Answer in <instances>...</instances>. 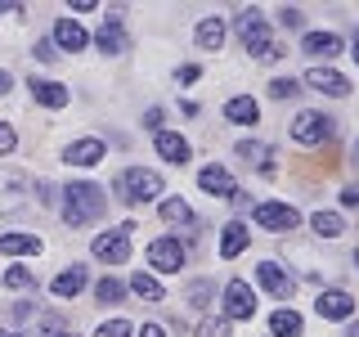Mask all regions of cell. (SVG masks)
<instances>
[{"mask_svg":"<svg viewBox=\"0 0 359 337\" xmlns=\"http://www.w3.org/2000/svg\"><path fill=\"white\" fill-rule=\"evenodd\" d=\"M63 220L67 225H72V230H76V225H90V220H95V216H104V189H99V185H67L63 189Z\"/></svg>","mask_w":359,"mask_h":337,"instance_id":"cell-1","label":"cell"},{"mask_svg":"<svg viewBox=\"0 0 359 337\" xmlns=\"http://www.w3.org/2000/svg\"><path fill=\"white\" fill-rule=\"evenodd\" d=\"M157 194H162V176H157V171L130 166V171L117 176V198L121 202H153Z\"/></svg>","mask_w":359,"mask_h":337,"instance_id":"cell-2","label":"cell"},{"mask_svg":"<svg viewBox=\"0 0 359 337\" xmlns=\"http://www.w3.org/2000/svg\"><path fill=\"white\" fill-rule=\"evenodd\" d=\"M32 198V180L14 171V166H0V216H9V211H22Z\"/></svg>","mask_w":359,"mask_h":337,"instance_id":"cell-3","label":"cell"},{"mask_svg":"<svg viewBox=\"0 0 359 337\" xmlns=\"http://www.w3.org/2000/svg\"><path fill=\"white\" fill-rule=\"evenodd\" d=\"M130 230H135V225L126 220V225H117V230L99 234V239H95V256H99V261H108V265L126 261V256H130Z\"/></svg>","mask_w":359,"mask_h":337,"instance_id":"cell-4","label":"cell"},{"mask_svg":"<svg viewBox=\"0 0 359 337\" xmlns=\"http://www.w3.org/2000/svg\"><path fill=\"white\" fill-rule=\"evenodd\" d=\"M252 216H256V225H261V230H269V234H287V230H297V225H301L297 207H287V202H261Z\"/></svg>","mask_w":359,"mask_h":337,"instance_id":"cell-5","label":"cell"},{"mask_svg":"<svg viewBox=\"0 0 359 337\" xmlns=\"http://www.w3.org/2000/svg\"><path fill=\"white\" fill-rule=\"evenodd\" d=\"M252 315H256L252 284H243V279H229V284H224V319H252Z\"/></svg>","mask_w":359,"mask_h":337,"instance_id":"cell-6","label":"cell"},{"mask_svg":"<svg viewBox=\"0 0 359 337\" xmlns=\"http://www.w3.org/2000/svg\"><path fill=\"white\" fill-rule=\"evenodd\" d=\"M238 37H243V45H247V50H252V54H261V59L269 54V45H274V41H269V32H265V22H261V14H256V9H243V14H238Z\"/></svg>","mask_w":359,"mask_h":337,"instance_id":"cell-7","label":"cell"},{"mask_svg":"<svg viewBox=\"0 0 359 337\" xmlns=\"http://www.w3.org/2000/svg\"><path fill=\"white\" fill-rule=\"evenodd\" d=\"M332 131V121L323 117V112H301L297 121H292V140L297 144H323Z\"/></svg>","mask_w":359,"mask_h":337,"instance_id":"cell-8","label":"cell"},{"mask_svg":"<svg viewBox=\"0 0 359 337\" xmlns=\"http://www.w3.org/2000/svg\"><path fill=\"white\" fill-rule=\"evenodd\" d=\"M149 265L162 270V275H175V270L184 265V247H180V239H157L149 247Z\"/></svg>","mask_w":359,"mask_h":337,"instance_id":"cell-9","label":"cell"},{"mask_svg":"<svg viewBox=\"0 0 359 337\" xmlns=\"http://www.w3.org/2000/svg\"><path fill=\"white\" fill-rule=\"evenodd\" d=\"M314 310H319L323 319H351V315H355V301H351V292H341V288H328V292H319Z\"/></svg>","mask_w":359,"mask_h":337,"instance_id":"cell-10","label":"cell"},{"mask_svg":"<svg viewBox=\"0 0 359 337\" xmlns=\"http://www.w3.org/2000/svg\"><path fill=\"white\" fill-rule=\"evenodd\" d=\"M198 185L207 189L211 198H233V194H238V185H233V176L224 171V166H216V162H211V166H202V171H198Z\"/></svg>","mask_w":359,"mask_h":337,"instance_id":"cell-11","label":"cell"},{"mask_svg":"<svg viewBox=\"0 0 359 337\" xmlns=\"http://www.w3.org/2000/svg\"><path fill=\"white\" fill-rule=\"evenodd\" d=\"M306 86H314L319 95H332V99H341L346 90H351V81H346L341 72H332V67H310V72H306Z\"/></svg>","mask_w":359,"mask_h":337,"instance_id":"cell-12","label":"cell"},{"mask_svg":"<svg viewBox=\"0 0 359 337\" xmlns=\"http://www.w3.org/2000/svg\"><path fill=\"white\" fill-rule=\"evenodd\" d=\"M86 27L76 18H59L54 22V50H86Z\"/></svg>","mask_w":359,"mask_h":337,"instance_id":"cell-13","label":"cell"},{"mask_svg":"<svg viewBox=\"0 0 359 337\" xmlns=\"http://www.w3.org/2000/svg\"><path fill=\"white\" fill-rule=\"evenodd\" d=\"M67 162L72 166H95V162H104L108 149H104V140H76V144H67Z\"/></svg>","mask_w":359,"mask_h":337,"instance_id":"cell-14","label":"cell"},{"mask_svg":"<svg viewBox=\"0 0 359 337\" xmlns=\"http://www.w3.org/2000/svg\"><path fill=\"white\" fill-rule=\"evenodd\" d=\"M256 279H261V284L274 292V297H287L292 292V275L278 261H265V265H256Z\"/></svg>","mask_w":359,"mask_h":337,"instance_id":"cell-15","label":"cell"},{"mask_svg":"<svg viewBox=\"0 0 359 337\" xmlns=\"http://www.w3.org/2000/svg\"><path fill=\"white\" fill-rule=\"evenodd\" d=\"M261 117V104H256L252 95H238L224 104V121H233V126H252V121Z\"/></svg>","mask_w":359,"mask_h":337,"instance_id":"cell-16","label":"cell"},{"mask_svg":"<svg viewBox=\"0 0 359 337\" xmlns=\"http://www.w3.org/2000/svg\"><path fill=\"white\" fill-rule=\"evenodd\" d=\"M306 54L314 59H332V54H341V37L337 32H306V45H301Z\"/></svg>","mask_w":359,"mask_h":337,"instance_id":"cell-17","label":"cell"},{"mask_svg":"<svg viewBox=\"0 0 359 337\" xmlns=\"http://www.w3.org/2000/svg\"><path fill=\"white\" fill-rule=\"evenodd\" d=\"M157 153H162L166 162L184 166L189 162V140H184V135H175V131H157Z\"/></svg>","mask_w":359,"mask_h":337,"instance_id":"cell-18","label":"cell"},{"mask_svg":"<svg viewBox=\"0 0 359 337\" xmlns=\"http://www.w3.org/2000/svg\"><path fill=\"white\" fill-rule=\"evenodd\" d=\"M32 99L45 104V108H63L72 95H67V86H59V81H36V77H32Z\"/></svg>","mask_w":359,"mask_h":337,"instance_id":"cell-19","label":"cell"},{"mask_svg":"<svg viewBox=\"0 0 359 337\" xmlns=\"http://www.w3.org/2000/svg\"><path fill=\"white\" fill-rule=\"evenodd\" d=\"M81 288H86V265H72V270H63V275H54V284H50V292H54V297H76Z\"/></svg>","mask_w":359,"mask_h":337,"instance_id":"cell-20","label":"cell"},{"mask_svg":"<svg viewBox=\"0 0 359 337\" xmlns=\"http://www.w3.org/2000/svg\"><path fill=\"white\" fill-rule=\"evenodd\" d=\"M99 50H104V54H121V50H126V32H121L117 14H112L104 27H99Z\"/></svg>","mask_w":359,"mask_h":337,"instance_id":"cell-21","label":"cell"},{"mask_svg":"<svg viewBox=\"0 0 359 337\" xmlns=\"http://www.w3.org/2000/svg\"><path fill=\"white\" fill-rule=\"evenodd\" d=\"M243 247H247V225H238V220L224 225V234H220V256H224V261H233Z\"/></svg>","mask_w":359,"mask_h":337,"instance_id":"cell-22","label":"cell"},{"mask_svg":"<svg viewBox=\"0 0 359 337\" xmlns=\"http://www.w3.org/2000/svg\"><path fill=\"white\" fill-rule=\"evenodd\" d=\"M130 292H135V297H140V301H166L162 284H157L153 275H144V270H140V275H130Z\"/></svg>","mask_w":359,"mask_h":337,"instance_id":"cell-23","label":"cell"},{"mask_svg":"<svg viewBox=\"0 0 359 337\" xmlns=\"http://www.w3.org/2000/svg\"><path fill=\"white\" fill-rule=\"evenodd\" d=\"M198 45L202 50H220L224 45V22L220 18H202L198 22Z\"/></svg>","mask_w":359,"mask_h":337,"instance_id":"cell-24","label":"cell"},{"mask_svg":"<svg viewBox=\"0 0 359 337\" xmlns=\"http://www.w3.org/2000/svg\"><path fill=\"white\" fill-rule=\"evenodd\" d=\"M269 333L274 337H297L301 333V315L297 310H274L269 315Z\"/></svg>","mask_w":359,"mask_h":337,"instance_id":"cell-25","label":"cell"},{"mask_svg":"<svg viewBox=\"0 0 359 337\" xmlns=\"http://www.w3.org/2000/svg\"><path fill=\"white\" fill-rule=\"evenodd\" d=\"M0 252H9V256L41 252V239H32V234H5V239H0Z\"/></svg>","mask_w":359,"mask_h":337,"instance_id":"cell-26","label":"cell"},{"mask_svg":"<svg viewBox=\"0 0 359 337\" xmlns=\"http://www.w3.org/2000/svg\"><path fill=\"white\" fill-rule=\"evenodd\" d=\"M238 157H243L247 166H261L265 176L274 171V162H269V149H265V144H252V140H247V144H238Z\"/></svg>","mask_w":359,"mask_h":337,"instance_id":"cell-27","label":"cell"},{"mask_svg":"<svg viewBox=\"0 0 359 337\" xmlns=\"http://www.w3.org/2000/svg\"><path fill=\"white\" fill-rule=\"evenodd\" d=\"M310 225H314V234H319V239H337V234L346 230L337 211H314V216H310Z\"/></svg>","mask_w":359,"mask_h":337,"instance_id":"cell-28","label":"cell"},{"mask_svg":"<svg viewBox=\"0 0 359 337\" xmlns=\"http://www.w3.org/2000/svg\"><path fill=\"white\" fill-rule=\"evenodd\" d=\"M162 220H171V225H189V220H194V211H189V202H184V198H166V202H162Z\"/></svg>","mask_w":359,"mask_h":337,"instance_id":"cell-29","label":"cell"},{"mask_svg":"<svg viewBox=\"0 0 359 337\" xmlns=\"http://www.w3.org/2000/svg\"><path fill=\"white\" fill-rule=\"evenodd\" d=\"M121 292H126V288H121L117 279H99V284H95V297L99 301H121Z\"/></svg>","mask_w":359,"mask_h":337,"instance_id":"cell-30","label":"cell"},{"mask_svg":"<svg viewBox=\"0 0 359 337\" xmlns=\"http://www.w3.org/2000/svg\"><path fill=\"white\" fill-rule=\"evenodd\" d=\"M297 81H292V77H278V81H269V95H274V99H292V95H297Z\"/></svg>","mask_w":359,"mask_h":337,"instance_id":"cell-31","label":"cell"},{"mask_svg":"<svg viewBox=\"0 0 359 337\" xmlns=\"http://www.w3.org/2000/svg\"><path fill=\"white\" fill-rule=\"evenodd\" d=\"M5 284H9V288H32V284H36V279H32V270L14 265V270H9V275H5Z\"/></svg>","mask_w":359,"mask_h":337,"instance_id":"cell-32","label":"cell"},{"mask_svg":"<svg viewBox=\"0 0 359 337\" xmlns=\"http://www.w3.org/2000/svg\"><path fill=\"white\" fill-rule=\"evenodd\" d=\"M14 144H18L14 126H9V121H0V157H9V153H14Z\"/></svg>","mask_w":359,"mask_h":337,"instance_id":"cell-33","label":"cell"},{"mask_svg":"<svg viewBox=\"0 0 359 337\" xmlns=\"http://www.w3.org/2000/svg\"><path fill=\"white\" fill-rule=\"evenodd\" d=\"M198 337H229V319H207L198 329Z\"/></svg>","mask_w":359,"mask_h":337,"instance_id":"cell-34","label":"cell"},{"mask_svg":"<svg viewBox=\"0 0 359 337\" xmlns=\"http://www.w3.org/2000/svg\"><path fill=\"white\" fill-rule=\"evenodd\" d=\"M99 337H130V324L126 319H108L104 329H99Z\"/></svg>","mask_w":359,"mask_h":337,"instance_id":"cell-35","label":"cell"},{"mask_svg":"<svg viewBox=\"0 0 359 337\" xmlns=\"http://www.w3.org/2000/svg\"><path fill=\"white\" fill-rule=\"evenodd\" d=\"M278 22H283V27H301V22H306V14H301V9H278Z\"/></svg>","mask_w":359,"mask_h":337,"instance_id":"cell-36","label":"cell"},{"mask_svg":"<svg viewBox=\"0 0 359 337\" xmlns=\"http://www.w3.org/2000/svg\"><path fill=\"white\" fill-rule=\"evenodd\" d=\"M144 126H149L153 135L162 131V108H149V112H144Z\"/></svg>","mask_w":359,"mask_h":337,"instance_id":"cell-37","label":"cell"},{"mask_svg":"<svg viewBox=\"0 0 359 337\" xmlns=\"http://www.w3.org/2000/svg\"><path fill=\"white\" fill-rule=\"evenodd\" d=\"M189 297H194V306H207V297H211V284H194V292H189Z\"/></svg>","mask_w":359,"mask_h":337,"instance_id":"cell-38","label":"cell"},{"mask_svg":"<svg viewBox=\"0 0 359 337\" xmlns=\"http://www.w3.org/2000/svg\"><path fill=\"white\" fill-rule=\"evenodd\" d=\"M54 54H59V50H54V41H36V59L54 63Z\"/></svg>","mask_w":359,"mask_h":337,"instance_id":"cell-39","label":"cell"},{"mask_svg":"<svg viewBox=\"0 0 359 337\" xmlns=\"http://www.w3.org/2000/svg\"><path fill=\"white\" fill-rule=\"evenodd\" d=\"M198 77H202V67H194V63L180 67V81H198Z\"/></svg>","mask_w":359,"mask_h":337,"instance_id":"cell-40","label":"cell"},{"mask_svg":"<svg viewBox=\"0 0 359 337\" xmlns=\"http://www.w3.org/2000/svg\"><path fill=\"white\" fill-rule=\"evenodd\" d=\"M341 202L346 207H359V189H341Z\"/></svg>","mask_w":359,"mask_h":337,"instance_id":"cell-41","label":"cell"},{"mask_svg":"<svg viewBox=\"0 0 359 337\" xmlns=\"http://www.w3.org/2000/svg\"><path fill=\"white\" fill-rule=\"evenodd\" d=\"M140 337H166V333L157 329V324H144V329H140Z\"/></svg>","mask_w":359,"mask_h":337,"instance_id":"cell-42","label":"cell"},{"mask_svg":"<svg viewBox=\"0 0 359 337\" xmlns=\"http://www.w3.org/2000/svg\"><path fill=\"white\" fill-rule=\"evenodd\" d=\"M9 86H14V81H9V72H0V95H9Z\"/></svg>","mask_w":359,"mask_h":337,"instance_id":"cell-43","label":"cell"},{"mask_svg":"<svg viewBox=\"0 0 359 337\" xmlns=\"http://www.w3.org/2000/svg\"><path fill=\"white\" fill-rule=\"evenodd\" d=\"M346 337H359V324H351V329H346Z\"/></svg>","mask_w":359,"mask_h":337,"instance_id":"cell-44","label":"cell"},{"mask_svg":"<svg viewBox=\"0 0 359 337\" xmlns=\"http://www.w3.org/2000/svg\"><path fill=\"white\" fill-rule=\"evenodd\" d=\"M351 54H355V63H359V41H355V50H351Z\"/></svg>","mask_w":359,"mask_h":337,"instance_id":"cell-45","label":"cell"},{"mask_svg":"<svg viewBox=\"0 0 359 337\" xmlns=\"http://www.w3.org/2000/svg\"><path fill=\"white\" fill-rule=\"evenodd\" d=\"M0 337H22V333H0Z\"/></svg>","mask_w":359,"mask_h":337,"instance_id":"cell-46","label":"cell"},{"mask_svg":"<svg viewBox=\"0 0 359 337\" xmlns=\"http://www.w3.org/2000/svg\"><path fill=\"white\" fill-rule=\"evenodd\" d=\"M355 265H359V247H355Z\"/></svg>","mask_w":359,"mask_h":337,"instance_id":"cell-47","label":"cell"},{"mask_svg":"<svg viewBox=\"0 0 359 337\" xmlns=\"http://www.w3.org/2000/svg\"><path fill=\"white\" fill-rule=\"evenodd\" d=\"M59 337H76V333H59Z\"/></svg>","mask_w":359,"mask_h":337,"instance_id":"cell-48","label":"cell"},{"mask_svg":"<svg viewBox=\"0 0 359 337\" xmlns=\"http://www.w3.org/2000/svg\"><path fill=\"white\" fill-rule=\"evenodd\" d=\"M355 153H359V144H355Z\"/></svg>","mask_w":359,"mask_h":337,"instance_id":"cell-49","label":"cell"}]
</instances>
